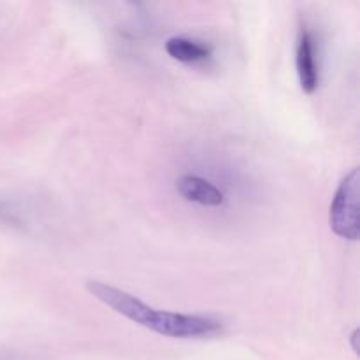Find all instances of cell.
Instances as JSON below:
<instances>
[{"mask_svg": "<svg viewBox=\"0 0 360 360\" xmlns=\"http://www.w3.org/2000/svg\"><path fill=\"white\" fill-rule=\"evenodd\" d=\"M86 290L118 315L160 336L176 338V340H204L224 333V323L214 316L157 309L137 299L136 295L98 280H88Z\"/></svg>", "mask_w": 360, "mask_h": 360, "instance_id": "cell-1", "label": "cell"}, {"mask_svg": "<svg viewBox=\"0 0 360 360\" xmlns=\"http://www.w3.org/2000/svg\"><path fill=\"white\" fill-rule=\"evenodd\" d=\"M359 183L360 171L359 167H354L341 179L330 202V229L334 234L348 241L359 239Z\"/></svg>", "mask_w": 360, "mask_h": 360, "instance_id": "cell-2", "label": "cell"}, {"mask_svg": "<svg viewBox=\"0 0 360 360\" xmlns=\"http://www.w3.org/2000/svg\"><path fill=\"white\" fill-rule=\"evenodd\" d=\"M295 69H297L299 84L302 91L308 95L315 94L320 84V63H319V46L311 28L306 23H301L295 46Z\"/></svg>", "mask_w": 360, "mask_h": 360, "instance_id": "cell-3", "label": "cell"}, {"mask_svg": "<svg viewBox=\"0 0 360 360\" xmlns=\"http://www.w3.org/2000/svg\"><path fill=\"white\" fill-rule=\"evenodd\" d=\"M176 190L179 195L188 202L200 204V206L217 207L225 202V195L220 188L200 176L185 174L176 181Z\"/></svg>", "mask_w": 360, "mask_h": 360, "instance_id": "cell-4", "label": "cell"}, {"mask_svg": "<svg viewBox=\"0 0 360 360\" xmlns=\"http://www.w3.org/2000/svg\"><path fill=\"white\" fill-rule=\"evenodd\" d=\"M165 51L171 58L178 60L183 63H197L204 62V60L211 58L213 55V48L210 44L197 39L183 37V35H176V37L167 39L165 42Z\"/></svg>", "mask_w": 360, "mask_h": 360, "instance_id": "cell-5", "label": "cell"}, {"mask_svg": "<svg viewBox=\"0 0 360 360\" xmlns=\"http://www.w3.org/2000/svg\"><path fill=\"white\" fill-rule=\"evenodd\" d=\"M0 225L11 229H25V220L20 210L6 197H0Z\"/></svg>", "mask_w": 360, "mask_h": 360, "instance_id": "cell-6", "label": "cell"}, {"mask_svg": "<svg viewBox=\"0 0 360 360\" xmlns=\"http://www.w3.org/2000/svg\"><path fill=\"white\" fill-rule=\"evenodd\" d=\"M357 336H359V330L355 329L354 333H352V336H350V341H352V348H354V352H355V354H357V352H359V347H357Z\"/></svg>", "mask_w": 360, "mask_h": 360, "instance_id": "cell-7", "label": "cell"}, {"mask_svg": "<svg viewBox=\"0 0 360 360\" xmlns=\"http://www.w3.org/2000/svg\"><path fill=\"white\" fill-rule=\"evenodd\" d=\"M0 360H6V359H0Z\"/></svg>", "mask_w": 360, "mask_h": 360, "instance_id": "cell-8", "label": "cell"}]
</instances>
